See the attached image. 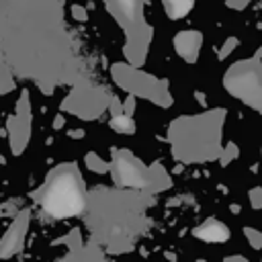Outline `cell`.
Wrapping results in <instances>:
<instances>
[{"label": "cell", "mask_w": 262, "mask_h": 262, "mask_svg": "<svg viewBox=\"0 0 262 262\" xmlns=\"http://www.w3.org/2000/svg\"><path fill=\"white\" fill-rule=\"evenodd\" d=\"M45 209L55 215H70L80 209V184L76 176H57L49 188Z\"/></svg>", "instance_id": "6da1fadb"}]
</instances>
